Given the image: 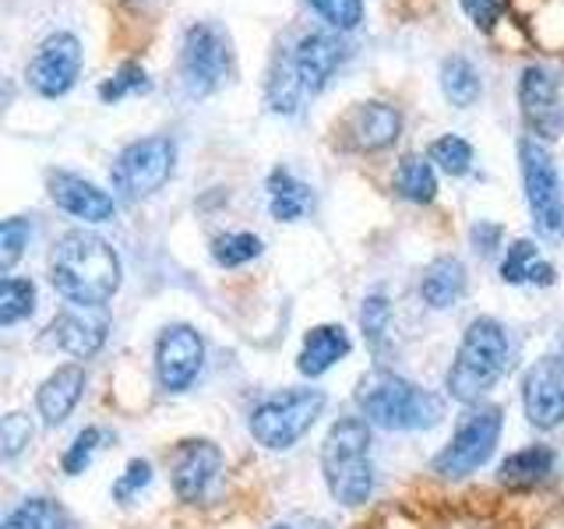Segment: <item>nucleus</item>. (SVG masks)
Instances as JSON below:
<instances>
[{"instance_id":"nucleus-12","label":"nucleus","mask_w":564,"mask_h":529,"mask_svg":"<svg viewBox=\"0 0 564 529\" xmlns=\"http://www.w3.org/2000/svg\"><path fill=\"white\" fill-rule=\"evenodd\" d=\"M522 406L536 431L557 428L564 420V357H543L525 370Z\"/></svg>"},{"instance_id":"nucleus-28","label":"nucleus","mask_w":564,"mask_h":529,"mask_svg":"<svg viewBox=\"0 0 564 529\" xmlns=\"http://www.w3.org/2000/svg\"><path fill=\"white\" fill-rule=\"evenodd\" d=\"M35 311V287L32 279L8 276L0 287V325H18Z\"/></svg>"},{"instance_id":"nucleus-24","label":"nucleus","mask_w":564,"mask_h":529,"mask_svg":"<svg viewBox=\"0 0 564 529\" xmlns=\"http://www.w3.org/2000/svg\"><path fill=\"white\" fill-rule=\"evenodd\" d=\"M269 208L279 223H296L307 216L311 208V187L296 181L290 170H272L269 176Z\"/></svg>"},{"instance_id":"nucleus-30","label":"nucleus","mask_w":564,"mask_h":529,"mask_svg":"<svg viewBox=\"0 0 564 529\" xmlns=\"http://www.w3.org/2000/svg\"><path fill=\"white\" fill-rule=\"evenodd\" d=\"M431 163H437L452 176H466L473 170V145L458 134H445L431 145Z\"/></svg>"},{"instance_id":"nucleus-40","label":"nucleus","mask_w":564,"mask_h":529,"mask_svg":"<svg viewBox=\"0 0 564 529\" xmlns=\"http://www.w3.org/2000/svg\"><path fill=\"white\" fill-rule=\"evenodd\" d=\"M473 244H476V251H480V255H494V247L501 244V226L480 219L473 226Z\"/></svg>"},{"instance_id":"nucleus-4","label":"nucleus","mask_w":564,"mask_h":529,"mask_svg":"<svg viewBox=\"0 0 564 529\" xmlns=\"http://www.w3.org/2000/svg\"><path fill=\"white\" fill-rule=\"evenodd\" d=\"M322 473L328 494L343 505H364L375 490V466H370V420L339 417L325 434Z\"/></svg>"},{"instance_id":"nucleus-20","label":"nucleus","mask_w":564,"mask_h":529,"mask_svg":"<svg viewBox=\"0 0 564 529\" xmlns=\"http://www.w3.org/2000/svg\"><path fill=\"white\" fill-rule=\"evenodd\" d=\"M349 349H352V343L343 325H314L304 335V349H300V357H296V370L307 378H322L325 370L339 364Z\"/></svg>"},{"instance_id":"nucleus-37","label":"nucleus","mask_w":564,"mask_h":529,"mask_svg":"<svg viewBox=\"0 0 564 529\" xmlns=\"http://www.w3.org/2000/svg\"><path fill=\"white\" fill-rule=\"evenodd\" d=\"M22 508L29 516V529H75L67 519V511L50 498H32Z\"/></svg>"},{"instance_id":"nucleus-8","label":"nucleus","mask_w":564,"mask_h":529,"mask_svg":"<svg viewBox=\"0 0 564 529\" xmlns=\"http://www.w3.org/2000/svg\"><path fill=\"white\" fill-rule=\"evenodd\" d=\"M181 75L191 96H208L229 82V75H234V43L219 25L198 22L187 29L181 46Z\"/></svg>"},{"instance_id":"nucleus-21","label":"nucleus","mask_w":564,"mask_h":529,"mask_svg":"<svg viewBox=\"0 0 564 529\" xmlns=\"http://www.w3.org/2000/svg\"><path fill=\"white\" fill-rule=\"evenodd\" d=\"M466 293V264L458 258H437L423 269L420 279V296L427 300L434 311H445L458 304Z\"/></svg>"},{"instance_id":"nucleus-33","label":"nucleus","mask_w":564,"mask_h":529,"mask_svg":"<svg viewBox=\"0 0 564 529\" xmlns=\"http://www.w3.org/2000/svg\"><path fill=\"white\" fill-rule=\"evenodd\" d=\"M335 32H349L364 22V0H307Z\"/></svg>"},{"instance_id":"nucleus-2","label":"nucleus","mask_w":564,"mask_h":529,"mask_svg":"<svg viewBox=\"0 0 564 529\" xmlns=\"http://www.w3.org/2000/svg\"><path fill=\"white\" fill-rule=\"evenodd\" d=\"M357 406L384 431H427L445 417V402L434 392L405 381L392 370H370L357 385Z\"/></svg>"},{"instance_id":"nucleus-38","label":"nucleus","mask_w":564,"mask_h":529,"mask_svg":"<svg viewBox=\"0 0 564 529\" xmlns=\"http://www.w3.org/2000/svg\"><path fill=\"white\" fill-rule=\"evenodd\" d=\"M152 484V466L145 463V458H131L128 469L120 473V481L113 484V498L117 501H131L134 494H141Z\"/></svg>"},{"instance_id":"nucleus-17","label":"nucleus","mask_w":564,"mask_h":529,"mask_svg":"<svg viewBox=\"0 0 564 529\" xmlns=\"http://www.w3.org/2000/svg\"><path fill=\"white\" fill-rule=\"evenodd\" d=\"M223 469V452L212 441H184L173 463V490L181 501H198Z\"/></svg>"},{"instance_id":"nucleus-6","label":"nucleus","mask_w":564,"mask_h":529,"mask_svg":"<svg viewBox=\"0 0 564 529\" xmlns=\"http://www.w3.org/2000/svg\"><path fill=\"white\" fill-rule=\"evenodd\" d=\"M501 423H505L501 406H480V402L469 406V410L458 417V428L445 445V452L434 458V473L452 476V481L476 473L494 455V449H498Z\"/></svg>"},{"instance_id":"nucleus-29","label":"nucleus","mask_w":564,"mask_h":529,"mask_svg":"<svg viewBox=\"0 0 564 529\" xmlns=\"http://www.w3.org/2000/svg\"><path fill=\"white\" fill-rule=\"evenodd\" d=\"M261 237L254 234H223L212 240V258H216L223 269H240V264L254 261L261 255Z\"/></svg>"},{"instance_id":"nucleus-5","label":"nucleus","mask_w":564,"mask_h":529,"mask_svg":"<svg viewBox=\"0 0 564 529\" xmlns=\"http://www.w3.org/2000/svg\"><path fill=\"white\" fill-rule=\"evenodd\" d=\"M322 410H325L322 388H290V392H279V396L254 406L251 434L258 445L272 449V452L293 449L296 441L317 423Z\"/></svg>"},{"instance_id":"nucleus-9","label":"nucleus","mask_w":564,"mask_h":529,"mask_svg":"<svg viewBox=\"0 0 564 529\" xmlns=\"http://www.w3.org/2000/svg\"><path fill=\"white\" fill-rule=\"evenodd\" d=\"M519 159H522V184H525V202L533 212V223L540 234L561 237L564 234V198H561V176L551 152H546L536 138L519 141Z\"/></svg>"},{"instance_id":"nucleus-14","label":"nucleus","mask_w":564,"mask_h":529,"mask_svg":"<svg viewBox=\"0 0 564 529\" xmlns=\"http://www.w3.org/2000/svg\"><path fill=\"white\" fill-rule=\"evenodd\" d=\"M519 102H522V117L529 123V131L540 138H557L564 128V114H561V99H557V82L546 67L529 64L519 78Z\"/></svg>"},{"instance_id":"nucleus-35","label":"nucleus","mask_w":564,"mask_h":529,"mask_svg":"<svg viewBox=\"0 0 564 529\" xmlns=\"http://www.w3.org/2000/svg\"><path fill=\"white\" fill-rule=\"evenodd\" d=\"M102 445V431L99 428H85L75 434V441H70V449L64 452V473L67 476H78L88 469V463H93L96 449Z\"/></svg>"},{"instance_id":"nucleus-26","label":"nucleus","mask_w":564,"mask_h":529,"mask_svg":"<svg viewBox=\"0 0 564 529\" xmlns=\"http://www.w3.org/2000/svg\"><path fill=\"white\" fill-rule=\"evenodd\" d=\"M395 191L402 194L405 202H416V205H427L437 198V176L434 166L427 159L420 155H405L399 170H395Z\"/></svg>"},{"instance_id":"nucleus-11","label":"nucleus","mask_w":564,"mask_h":529,"mask_svg":"<svg viewBox=\"0 0 564 529\" xmlns=\"http://www.w3.org/2000/svg\"><path fill=\"white\" fill-rule=\"evenodd\" d=\"M205 364V343L191 325L163 328L155 343V375L166 392H187Z\"/></svg>"},{"instance_id":"nucleus-18","label":"nucleus","mask_w":564,"mask_h":529,"mask_svg":"<svg viewBox=\"0 0 564 529\" xmlns=\"http://www.w3.org/2000/svg\"><path fill=\"white\" fill-rule=\"evenodd\" d=\"M85 392V367L78 364H64L40 385V396H35V406H40V417L46 428H61V423L70 417V410L78 406Z\"/></svg>"},{"instance_id":"nucleus-27","label":"nucleus","mask_w":564,"mask_h":529,"mask_svg":"<svg viewBox=\"0 0 564 529\" xmlns=\"http://www.w3.org/2000/svg\"><path fill=\"white\" fill-rule=\"evenodd\" d=\"M307 99L304 85L296 78V67H293V57L290 53H282L272 67V78H269V106L275 114H296L300 102Z\"/></svg>"},{"instance_id":"nucleus-43","label":"nucleus","mask_w":564,"mask_h":529,"mask_svg":"<svg viewBox=\"0 0 564 529\" xmlns=\"http://www.w3.org/2000/svg\"><path fill=\"white\" fill-rule=\"evenodd\" d=\"M275 529H290V526H275Z\"/></svg>"},{"instance_id":"nucleus-13","label":"nucleus","mask_w":564,"mask_h":529,"mask_svg":"<svg viewBox=\"0 0 564 529\" xmlns=\"http://www.w3.org/2000/svg\"><path fill=\"white\" fill-rule=\"evenodd\" d=\"M290 57H293L296 78L304 85V93L314 96V93H322V88L335 78V71L346 64L349 46L335 32H307L296 40Z\"/></svg>"},{"instance_id":"nucleus-15","label":"nucleus","mask_w":564,"mask_h":529,"mask_svg":"<svg viewBox=\"0 0 564 529\" xmlns=\"http://www.w3.org/2000/svg\"><path fill=\"white\" fill-rule=\"evenodd\" d=\"M50 343L70 353V357H93L99 346L106 343V332H110V317L102 314V307H67L50 322Z\"/></svg>"},{"instance_id":"nucleus-16","label":"nucleus","mask_w":564,"mask_h":529,"mask_svg":"<svg viewBox=\"0 0 564 529\" xmlns=\"http://www.w3.org/2000/svg\"><path fill=\"white\" fill-rule=\"evenodd\" d=\"M50 198L85 223H106L117 212L113 194H106L99 184L85 181L78 173H50Z\"/></svg>"},{"instance_id":"nucleus-31","label":"nucleus","mask_w":564,"mask_h":529,"mask_svg":"<svg viewBox=\"0 0 564 529\" xmlns=\"http://www.w3.org/2000/svg\"><path fill=\"white\" fill-rule=\"evenodd\" d=\"M360 328L367 335L370 346H381L388 328H392V304H388L384 293H370L360 307Z\"/></svg>"},{"instance_id":"nucleus-39","label":"nucleus","mask_w":564,"mask_h":529,"mask_svg":"<svg viewBox=\"0 0 564 529\" xmlns=\"http://www.w3.org/2000/svg\"><path fill=\"white\" fill-rule=\"evenodd\" d=\"M463 8L473 18V25L490 29L505 14V0H463Z\"/></svg>"},{"instance_id":"nucleus-41","label":"nucleus","mask_w":564,"mask_h":529,"mask_svg":"<svg viewBox=\"0 0 564 529\" xmlns=\"http://www.w3.org/2000/svg\"><path fill=\"white\" fill-rule=\"evenodd\" d=\"M0 529H29V516H25V508L11 511V516L4 519V526H0Z\"/></svg>"},{"instance_id":"nucleus-22","label":"nucleus","mask_w":564,"mask_h":529,"mask_svg":"<svg viewBox=\"0 0 564 529\" xmlns=\"http://www.w3.org/2000/svg\"><path fill=\"white\" fill-rule=\"evenodd\" d=\"M501 279L511 282V287H522V282H529V287H554L557 272L551 261L540 258V247L533 240H516L501 261Z\"/></svg>"},{"instance_id":"nucleus-34","label":"nucleus","mask_w":564,"mask_h":529,"mask_svg":"<svg viewBox=\"0 0 564 529\" xmlns=\"http://www.w3.org/2000/svg\"><path fill=\"white\" fill-rule=\"evenodd\" d=\"M131 93H149V75L141 64H123L110 82L99 85V99L102 102H117Z\"/></svg>"},{"instance_id":"nucleus-36","label":"nucleus","mask_w":564,"mask_h":529,"mask_svg":"<svg viewBox=\"0 0 564 529\" xmlns=\"http://www.w3.org/2000/svg\"><path fill=\"white\" fill-rule=\"evenodd\" d=\"M32 441V423L25 413H8L0 420V455L14 458Z\"/></svg>"},{"instance_id":"nucleus-32","label":"nucleus","mask_w":564,"mask_h":529,"mask_svg":"<svg viewBox=\"0 0 564 529\" xmlns=\"http://www.w3.org/2000/svg\"><path fill=\"white\" fill-rule=\"evenodd\" d=\"M29 237H32V223L22 219V216H11L0 226V269L4 276L14 269V261L22 258V251L29 247Z\"/></svg>"},{"instance_id":"nucleus-7","label":"nucleus","mask_w":564,"mask_h":529,"mask_svg":"<svg viewBox=\"0 0 564 529\" xmlns=\"http://www.w3.org/2000/svg\"><path fill=\"white\" fill-rule=\"evenodd\" d=\"M176 166V145L166 134H152L131 141L128 149L117 155L110 170V184L123 202H141L163 187Z\"/></svg>"},{"instance_id":"nucleus-19","label":"nucleus","mask_w":564,"mask_h":529,"mask_svg":"<svg viewBox=\"0 0 564 529\" xmlns=\"http://www.w3.org/2000/svg\"><path fill=\"white\" fill-rule=\"evenodd\" d=\"M399 131H402V114L388 102H360L349 117L352 145L367 152L388 149L399 138Z\"/></svg>"},{"instance_id":"nucleus-1","label":"nucleus","mask_w":564,"mask_h":529,"mask_svg":"<svg viewBox=\"0 0 564 529\" xmlns=\"http://www.w3.org/2000/svg\"><path fill=\"white\" fill-rule=\"evenodd\" d=\"M50 279L75 307H102L120 290V258L102 237L70 229L53 244Z\"/></svg>"},{"instance_id":"nucleus-42","label":"nucleus","mask_w":564,"mask_h":529,"mask_svg":"<svg viewBox=\"0 0 564 529\" xmlns=\"http://www.w3.org/2000/svg\"><path fill=\"white\" fill-rule=\"evenodd\" d=\"M307 529H328V522H311Z\"/></svg>"},{"instance_id":"nucleus-25","label":"nucleus","mask_w":564,"mask_h":529,"mask_svg":"<svg viewBox=\"0 0 564 529\" xmlns=\"http://www.w3.org/2000/svg\"><path fill=\"white\" fill-rule=\"evenodd\" d=\"M480 75H476V67L466 57H448L441 64V93L458 110H466V106L480 99Z\"/></svg>"},{"instance_id":"nucleus-10","label":"nucleus","mask_w":564,"mask_h":529,"mask_svg":"<svg viewBox=\"0 0 564 529\" xmlns=\"http://www.w3.org/2000/svg\"><path fill=\"white\" fill-rule=\"evenodd\" d=\"M82 75V43L70 32H53L35 50L29 64V85L46 99H57L75 88Z\"/></svg>"},{"instance_id":"nucleus-23","label":"nucleus","mask_w":564,"mask_h":529,"mask_svg":"<svg viewBox=\"0 0 564 529\" xmlns=\"http://www.w3.org/2000/svg\"><path fill=\"white\" fill-rule=\"evenodd\" d=\"M554 463H557L554 449H546V445L522 449V452L505 458L501 469H498V481L508 487H533V484H543L546 476L554 473Z\"/></svg>"},{"instance_id":"nucleus-3","label":"nucleus","mask_w":564,"mask_h":529,"mask_svg":"<svg viewBox=\"0 0 564 529\" xmlns=\"http://www.w3.org/2000/svg\"><path fill=\"white\" fill-rule=\"evenodd\" d=\"M511 367L508 332L494 317H476L469 322L463 343H458L455 364L448 370V392L463 406H476L494 385H498Z\"/></svg>"}]
</instances>
